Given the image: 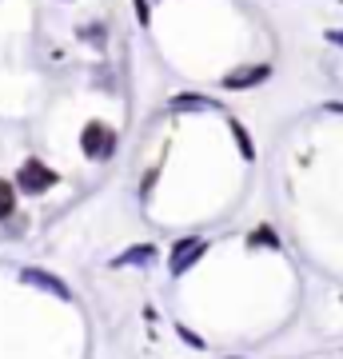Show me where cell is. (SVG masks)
<instances>
[{
	"mask_svg": "<svg viewBox=\"0 0 343 359\" xmlns=\"http://www.w3.org/2000/svg\"><path fill=\"white\" fill-rule=\"evenodd\" d=\"M136 259H152V248H140V252H128L120 264H136Z\"/></svg>",
	"mask_w": 343,
	"mask_h": 359,
	"instance_id": "8",
	"label": "cell"
},
{
	"mask_svg": "<svg viewBox=\"0 0 343 359\" xmlns=\"http://www.w3.org/2000/svg\"><path fill=\"white\" fill-rule=\"evenodd\" d=\"M252 244H276V236H271L267 228H260V231L252 236Z\"/></svg>",
	"mask_w": 343,
	"mask_h": 359,
	"instance_id": "9",
	"label": "cell"
},
{
	"mask_svg": "<svg viewBox=\"0 0 343 359\" xmlns=\"http://www.w3.org/2000/svg\"><path fill=\"white\" fill-rule=\"evenodd\" d=\"M200 256H203V240H196V236H191V240H180V244L172 248V271H188Z\"/></svg>",
	"mask_w": 343,
	"mask_h": 359,
	"instance_id": "3",
	"label": "cell"
},
{
	"mask_svg": "<svg viewBox=\"0 0 343 359\" xmlns=\"http://www.w3.org/2000/svg\"><path fill=\"white\" fill-rule=\"evenodd\" d=\"M80 148H84L92 160H108V156L116 152V132L108 128V124H100V120H92L88 128H84V136H80Z\"/></svg>",
	"mask_w": 343,
	"mask_h": 359,
	"instance_id": "1",
	"label": "cell"
},
{
	"mask_svg": "<svg viewBox=\"0 0 343 359\" xmlns=\"http://www.w3.org/2000/svg\"><path fill=\"white\" fill-rule=\"evenodd\" d=\"M13 208H16V188H13V180H0V219L13 216Z\"/></svg>",
	"mask_w": 343,
	"mask_h": 359,
	"instance_id": "6",
	"label": "cell"
},
{
	"mask_svg": "<svg viewBox=\"0 0 343 359\" xmlns=\"http://www.w3.org/2000/svg\"><path fill=\"white\" fill-rule=\"evenodd\" d=\"M267 76H271V65H252V68H240V72L224 76V84L228 88H252V84H264Z\"/></svg>",
	"mask_w": 343,
	"mask_h": 359,
	"instance_id": "4",
	"label": "cell"
},
{
	"mask_svg": "<svg viewBox=\"0 0 343 359\" xmlns=\"http://www.w3.org/2000/svg\"><path fill=\"white\" fill-rule=\"evenodd\" d=\"M176 108H212V100H200V96H180Z\"/></svg>",
	"mask_w": 343,
	"mask_h": 359,
	"instance_id": "7",
	"label": "cell"
},
{
	"mask_svg": "<svg viewBox=\"0 0 343 359\" xmlns=\"http://www.w3.org/2000/svg\"><path fill=\"white\" fill-rule=\"evenodd\" d=\"M16 184H20L28 196H40V192H48L52 184H56V176H52L48 168L40 164V160H28V164L16 172Z\"/></svg>",
	"mask_w": 343,
	"mask_h": 359,
	"instance_id": "2",
	"label": "cell"
},
{
	"mask_svg": "<svg viewBox=\"0 0 343 359\" xmlns=\"http://www.w3.org/2000/svg\"><path fill=\"white\" fill-rule=\"evenodd\" d=\"M25 283H36V287H48L52 295H60V299H68V287H64L56 276H44V271H36V268H28L25 271Z\"/></svg>",
	"mask_w": 343,
	"mask_h": 359,
	"instance_id": "5",
	"label": "cell"
}]
</instances>
